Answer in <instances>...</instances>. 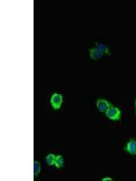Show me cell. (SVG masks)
Returning <instances> with one entry per match:
<instances>
[{
    "label": "cell",
    "mask_w": 136,
    "mask_h": 181,
    "mask_svg": "<svg viewBox=\"0 0 136 181\" xmlns=\"http://www.w3.org/2000/svg\"><path fill=\"white\" fill-rule=\"evenodd\" d=\"M95 45H96V48L98 50H100L102 53L104 54H107V55H110V51H109V48L106 45H104V44H100V43H95Z\"/></svg>",
    "instance_id": "obj_6"
},
{
    "label": "cell",
    "mask_w": 136,
    "mask_h": 181,
    "mask_svg": "<svg viewBox=\"0 0 136 181\" xmlns=\"http://www.w3.org/2000/svg\"><path fill=\"white\" fill-rule=\"evenodd\" d=\"M105 115L111 120H119L121 119L122 112L119 108L114 107V106H111L109 110L105 112Z\"/></svg>",
    "instance_id": "obj_1"
},
{
    "label": "cell",
    "mask_w": 136,
    "mask_h": 181,
    "mask_svg": "<svg viewBox=\"0 0 136 181\" xmlns=\"http://www.w3.org/2000/svg\"><path fill=\"white\" fill-rule=\"evenodd\" d=\"M40 170H41V165L40 163L37 160L34 161V175L35 176H37L39 173H40Z\"/></svg>",
    "instance_id": "obj_9"
},
{
    "label": "cell",
    "mask_w": 136,
    "mask_h": 181,
    "mask_svg": "<svg viewBox=\"0 0 136 181\" xmlns=\"http://www.w3.org/2000/svg\"><path fill=\"white\" fill-rule=\"evenodd\" d=\"M89 53H90V57L91 59L94 60V61H97V60H100L102 57L104 56V53H102L100 50H98L97 48H92L89 50Z\"/></svg>",
    "instance_id": "obj_5"
},
{
    "label": "cell",
    "mask_w": 136,
    "mask_h": 181,
    "mask_svg": "<svg viewBox=\"0 0 136 181\" xmlns=\"http://www.w3.org/2000/svg\"><path fill=\"white\" fill-rule=\"evenodd\" d=\"M64 165V158L61 156V155H58L56 156V162H55V166L57 168V169H61L63 168Z\"/></svg>",
    "instance_id": "obj_7"
},
{
    "label": "cell",
    "mask_w": 136,
    "mask_h": 181,
    "mask_svg": "<svg viewBox=\"0 0 136 181\" xmlns=\"http://www.w3.org/2000/svg\"><path fill=\"white\" fill-rule=\"evenodd\" d=\"M102 180H103V181H112L113 178H111V177H104Z\"/></svg>",
    "instance_id": "obj_10"
},
{
    "label": "cell",
    "mask_w": 136,
    "mask_h": 181,
    "mask_svg": "<svg viewBox=\"0 0 136 181\" xmlns=\"http://www.w3.org/2000/svg\"><path fill=\"white\" fill-rule=\"evenodd\" d=\"M135 112H136V111H135Z\"/></svg>",
    "instance_id": "obj_12"
},
{
    "label": "cell",
    "mask_w": 136,
    "mask_h": 181,
    "mask_svg": "<svg viewBox=\"0 0 136 181\" xmlns=\"http://www.w3.org/2000/svg\"><path fill=\"white\" fill-rule=\"evenodd\" d=\"M111 103L104 99H98L96 101V107L98 109V111H100L101 112H106L110 107H111Z\"/></svg>",
    "instance_id": "obj_3"
},
{
    "label": "cell",
    "mask_w": 136,
    "mask_h": 181,
    "mask_svg": "<svg viewBox=\"0 0 136 181\" xmlns=\"http://www.w3.org/2000/svg\"><path fill=\"white\" fill-rule=\"evenodd\" d=\"M56 158V156H55L54 154H48L45 158V161L47 163V165H49V166L55 165Z\"/></svg>",
    "instance_id": "obj_8"
},
{
    "label": "cell",
    "mask_w": 136,
    "mask_h": 181,
    "mask_svg": "<svg viewBox=\"0 0 136 181\" xmlns=\"http://www.w3.org/2000/svg\"><path fill=\"white\" fill-rule=\"evenodd\" d=\"M124 150L131 155L135 156L136 155V139H131L124 148Z\"/></svg>",
    "instance_id": "obj_4"
},
{
    "label": "cell",
    "mask_w": 136,
    "mask_h": 181,
    "mask_svg": "<svg viewBox=\"0 0 136 181\" xmlns=\"http://www.w3.org/2000/svg\"><path fill=\"white\" fill-rule=\"evenodd\" d=\"M63 101H64V97L62 94H59V93H54L52 96H51V99H50V102H51V105H52L54 110H59L62 106V103H63Z\"/></svg>",
    "instance_id": "obj_2"
},
{
    "label": "cell",
    "mask_w": 136,
    "mask_h": 181,
    "mask_svg": "<svg viewBox=\"0 0 136 181\" xmlns=\"http://www.w3.org/2000/svg\"><path fill=\"white\" fill-rule=\"evenodd\" d=\"M134 103H135V105H136V100H135V102H134Z\"/></svg>",
    "instance_id": "obj_11"
}]
</instances>
